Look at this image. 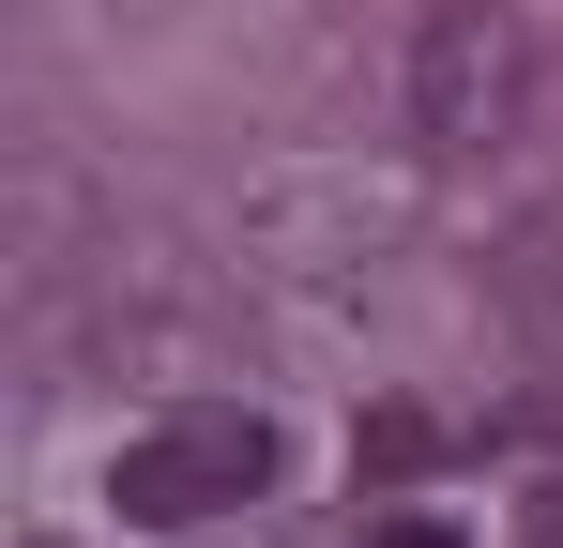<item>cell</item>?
I'll use <instances>...</instances> for the list:
<instances>
[{
	"instance_id": "6da1fadb",
	"label": "cell",
	"mask_w": 563,
	"mask_h": 548,
	"mask_svg": "<svg viewBox=\"0 0 563 548\" xmlns=\"http://www.w3.org/2000/svg\"><path fill=\"white\" fill-rule=\"evenodd\" d=\"M275 412L260 396H168L153 427H122L107 457V503H122V534H213V518H244L260 487H275Z\"/></svg>"
},
{
	"instance_id": "3957f363",
	"label": "cell",
	"mask_w": 563,
	"mask_h": 548,
	"mask_svg": "<svg viewBox=\"0 0 563 548\" xmlns=\"http://www.w3.org/2000/svg\"><path fill=\"white\" fill-rule=\"evenodd\" d=\"M366 548H457V534H442V518H380Z\"/></svg>"
},
{
	"instance_id": "7a4b0ae2",
	"label": "cell",
	"mask_w": 563,
	"mask_h": 548,
	"mask_svg": "<svg viewBox=\"0 0 563 548\" xmlns=\"http://www.w3.org/2000/svg\"><path fill=\"white\" fill-rule=\"evenodd\" d=\"M396 91H411V138H427L442 168L503 153V138L533 122V15H518V0H427Z\"/></svg>"
}]
</instances>
